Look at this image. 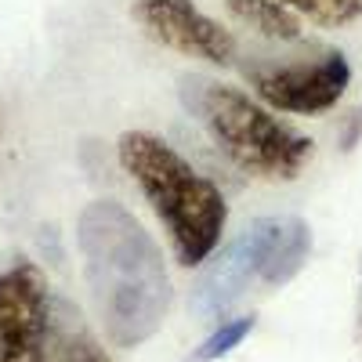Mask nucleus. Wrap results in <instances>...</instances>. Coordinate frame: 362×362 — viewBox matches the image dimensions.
Returning <instances> with one entry per match:
<instances>
[{"mask_svg": "<svg viewBox=\"0 0 362 362\" xmlns=\"http://www.w3.org/2000/svg\"><path fill=\"white\" fill-rule=\"evenodd\" d=\"M76 243L87 286L116 348H138L170 312V276L156 239L116 199H95L80 210Z\"/></svg>", "mask_w": 362, "mask_h": 362, "instance_id": "obj_1", "label": "nucleus"}, {"mask_svg": "<svg viewBox=\"0 0 362 362\" xmlns=\"http://www.w3.org/2000/svg\"><path fill=\"white\" fill-rule=\"evenodd\" d=\"M250 232L257 243V279L264 286H283L305 268L312 250V232L300 218L293 214L257 218L250 221Z\"/></svg>", "mask_w": 362, "mask_h": 362, "instance_id": "obj_8", "label": "nucleus"}, {"mask_svg": "<svg viewBox=\"0 0 362 362\" xmlns=\"http://www.w3.org/2000/svg\"><path fill=\"white\" fill-rule=\"evenodd\" d=\"M254 90L264 105L279 112L315 116L341 102L351 83V66L341 51H326L315 62H293V66H254L247 69Z\"/></svg>", "mask_w": 362, "mask_h": 362, "instance_id": "obj_4", "label": "nucleus"}, {"mask_svg": "<svg viewBox=\"0 0 362 362\" xmlns=\"http://www.w3.org/2000/svg\"><path fill=\"white\" fill-rule=\"evenodd\" d=\"M134 18L153 40L189 58L228 66L235 58V40L221 22L203 15L192 0H134Z\"/></svg>", "mask_w": 362, "mask_h": 362, "instance_id": "obj_6", "label": "nucleus"}, {"mask_svg": "<svg viewBox=\"0 0 362 362\" xmlns=\"http://www.w3.org/2000/svg\"><path fill=\"white\" fill-rule=\"evenodd\" d=\"M257 279V243L254 232L243 228L232 243L210 257L203 268V276L192 286V312L199 319H214L221 322L225 312L235 308V300L247 293V286Z\"/></svg>", "mask_w": 362, "mask_h": 362, "instance_id": "obj_7", "label": "nucleus"}, {"mask_svg": "<svg viewBox=\"0 0 362 362\" xmlns=\"http://www.w3.org/2000/svg\"><path fill=\"white\" fill-rule=\"evenodd\" d=\"M235 22L272 40H300V18L279 0H225Z\"/></svg>", "mask_w": 362, "mask_h": 362, "instance_id": "obj_10", "label": "nucleus"}, {"mask_svg": "<svg viewBox=\"0 0 362 362\" xmlns=\"http://www.w3.org/2000/svg\"><path fill=\"white\" fill-rule=\"evenodd\" d=\"M119 163L163 221L177 261L203 264L221 243L228 221L221 189L203 177L181 153H174L167 141L145 131H131L119 138Z\"/></svg>", "mask_w": 362, "mask_h": 362, "instance_id": "obj_2", "label": "nucleus"}, {"mask_svg": "<svg viewBox=\"0 0 362 362\" xmlns=\"http://www.w3.org/2000/svg\"><path fill=\"white\" fill-rule=\"evenodd\" d=\"M47 300L37 264L15 261L0 272V362H44Z\"/></svg>", "mask_w": 362, "mask_h": 362, "instance_id": "obj_5", "label": "nucleus"}, {"mask_svg": "<svg viewBox=\"0 0 362 362\" xmlns=\"http://www.w3.org/2000/svg\"><path fill=\"white\" fill-rule=\"evenodd\" d=\"M254 329V315H243V319H228V322H221L214 334H210L203 344H199V351H196V362H214V358H221V355H228L232 348H239L243 344V337Z\"/></svg>", "mask_w": 362, "mask_h": 362, "instance_id": "obj_11", "label": "nucleus"}, {"mask_svg": "<svg viewBox=\"0 0 362 362\" xmlns=\"http://www.w3.org/2000/svg\"><path fill=\"white\" fill-rule=\"evenodd\" d=\"M358 138H362V105L348 116V127H344V138H341V145L344 148H355L358 145Z\"/></svg>", "mask_w": 362, "mask_h": 362, "instance_id": "obj_13", "label": "nucleus"}, {"mask_svg": "<svg viewBox=\"0 0 362 362\" xmlns=\"http://www.w3.org/2000/svg\"><path fill=\"white\" fill-rule=\"evenodd\" d=\"M286 8L305 11L319 25H344L362 15V0H286Z\"/></svg>", "mask_w": 362, "mask_h": 362, "instance_id": "obj_12", "label": "nucleus"}, {"mask_svg": "<svg viewBox=\"0 0 362 362\" xmlns=\"http://www.w3.org/2000/svg\"><path fill=\"white\" fill-rule=\"evenodd\" d=\"M44 362H112L109 351L95 341L83 315L66 297L47 300V334H44Z\"/></svg>", "mask_w": 362, "mask_h": 362, "instance_id": "obj_9", "label": "nucleus"}, {"mask_svg": "<svg viewBox=\"0 0 362 362\" xmlns=\"http://www.w3.org/2000/svg\"><path fill=\"white\" fill-rule=\"evenodd\" d=\"M181 105L206 127L221 153L254 177L290 181L300 174L312 156V141L286 127L279 116H272L239 87L185 76L181 80Z\"/></svg>", "mask_w": 362, "mask_h": 362, "instance_id": "obj_3", "label": "nucleus"}]
</instances>
